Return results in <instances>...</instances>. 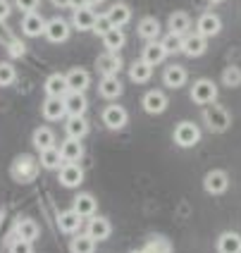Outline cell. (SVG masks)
<instances>
[{"instance_id": "obj_1", "label": "cell", "mask_w": 241, "mask_h": 253, "mask_svg": "<svg viewBox=\"0 0 241 253\" xmlns=\"http://www.w3.org/2000/svg\"><path fill=\"white\" fill-rule=\"evenodd\" d=\"M36 174H39V160H36L34 155L24 153L12 163V177L17 179V182L29 184V182L36 179Z\"/></svg>"}, {"instance_id": "obj_2", "label": "cell", "mask_w": 241, "mask_h": 253, "mask_svg": "<svg viewBox=\"0 0 241 253\" xmlns=\"http://www.w3.org/2000/svg\"><path fill=\"white\" fill-rule=\"evenodd\" d=\"M203 120H205V125L210 126L213 131H225L232 122V117L229 113L222 108V105H217V103H210V105H205V110H203Z\"/></svg>"}, {"instance_id": "obj_3", "label": "cell", "mask_w": 241, "mask_h": 253, "mask_svg": "<svg viewBox=\"0 0 241 253\" xmlns=\"http://www.w3.org/2000/svg\"><path fill=\"white\" fill-rule=\"evenodd\" d=\"M174 141L182 148H191V146H196L201 141V129L194 122H182L174 129Z\"/></svg>"}, {"instance_id": "obj_4", "label": "cell", "mask_w": 241, "mask_h": 253, "mask_svg": "<svg viewBox=\"0 0 241 253\" xmlns=\"http://www.w3.org/2000/svg\"><path fill=\"white\" fill-rule=\"evenodd\" d=\"M191 98L196 100V103H201V105H210L217 98V86L210 79H201L191 88Z\"/></svg>"}, {"instance_id": "obj_5", "label": "cell", "mask_w": 241, "mask_h": 253, "mask_svg": "<svg viewBox=\"0 0 241 253\" xmlns=\"http://www.w3.org/2000/svg\"><path fill=\"white\" fill-rule=\"evenodd\" d=\"M203 186H205V191H208V194H213V196L225 194V191H227V186H229L227 172H222V169H213V172H208V174H205V179H203Z\"/></svg>"}, {"instance_id": "obj_6", "label": "cell", "mask_w": 241, "mask_h": 253, "mask_svg": "<svg viewBox=\"0 0 241 253\" xmlns=\"http://www.w3.org/2000/svg\"><path fill=\"white\" fill-rule=\"evenodd\" d=\"M45 39L50 43H62L70 39V24L65 22V19H50V22H45Z\"/></svg>"}, {"instance_id": "obj_7", "label": "cell", "mask_w": 241, "mask_h": 253, "mask_svg": "<svg viewBox=\"0 0 241 253\" xmlns=\"http://www.w3.org/2000/svg\"><path fill=\"white\" fill-rule=\"evenodd\" d=\"M96 19H98V17H96V12H93L88 5L77 7L74 14H72V24H74V29H79V31H93Z\"/></svg>"}, {"instance_id": "obj_8", "label": "cell", "mask_w": 241, "mask_h": 253, "mask_svg": "<svg viewBox=\"0 0 241 253\" xmlns=\"http://www.w3.org/2000/svg\"><path fill=\"white\" fill-rule=\"evenodd\" d=\"M81 182H84V172H81V168L77 163H65L60 168V184L62 186L74 189V186H79Z\"/></svg>"}, {"instance_id": "obj_9", "label": "cell", "mask_w": 241, "mask_h": 253, "mask_svg": "<svg viewBox=\"0 0 241 253\" xmlns=\"http://www.w3.org/2000/svg\"><path fill=\"white\" fill-rule=\"evenodd\" d=\"M120 70H122V60H120L117 53L108 50V53H103V55L98 57V72L103 77H117Z\"/></svg>"}, {"instance_id": "obj_10", "label": "cell", "mask_w": 241, "mask_h": 253, "mask_svg": "<svg viewBox=\"0 0 241 253\" xmlns=\"http://www.w3.org/2000/svg\"><path fill=\"white\" fill-rule=\"evenodd\" d=\"M41 113H43V117H45V120H50V122H55V120H62V117L67 115L65 100H62V98H55V96H48V98L43 100Z\"/></svg>"}, {"instance_id": "obj_11", "label": "cell", "mask_w": 241, "mask_h": 253, "mask_svg": "<svg viewBox=\"0 0 241 253\" xmlns=\"http://www.w3.org/2000/svg\"><path fill=\"white\" fill-rule=\"evenodd\" d=\"M103 122L108 129H122L127 125V110L122 105H108L103 110Z\"/></svg>"}, {"instance_id": "obj_12", "label": "cell", "mask_w": 241, "mask_h": 253, "mask_svg": "<svg viewBox=\"0 0 241 253\" xmlns=\"http://www.w3.org/2000/svg\"><path fill=\"white\" fill-rule=\"evenodd\" d=\"M220 29H222V22H220V17L213 12H205L199 17V22H196V31L203 34L205 39L208 36H217L220 34Z\"/></svg>"}, {"instance_id": "obj_13", "label": "cell", "mask_w": 241, "mask_h": 253, "mask_svg": "<svg viewBox=\"0 0 241 253\" xmlns=\"http://www.w3.org/2000/svg\"><path fill=\"white\" fill-rule=\"evenodd\" d=\"M45 93L55 96V98H65L70 93V84H67V74H50L45 79Z\"/></svg>"}, {"instance_id": "obj_14", "label": "cell", "mask_w": 241, "mask_h": 253, "mask_svg": "<svg viewBox=\"0 0 241 253\" xmlns=\"http://www.w3.org/2000/svg\"><path fill=\"white\" fill-rule=\"evenodd\" d=\"M22 31L31 39H36V36L45 34V19L39 12H27L24 19H22Z\"/></svg>"}, {"instance_id": "obj_15", "label": "cell", "mask_w": 241, "mask_h": 253, "mask_svg": "<svg viewBox=\"0 0 241 253\" xmlns=\"http://www.w3.org/2000/svg\"><path fill=\"white\" fill-rule=\"evenodd\" d=\"M165 108H167V96L162 91H148L143 96V110L146 113L160 115V113H165Z\"/></svg>"}, {"instance_id": "obj_16", "label": "cell", "mask_w": 241, "mask_h": 253, "mask_svg": "<svg viewBox=\"0 0 241 253\" xmlns=\"http://www.w3.org/2000/svg\"><path fill=\"white\" fill-rule=\"evenodd\" d=\"M205 48H208V43H205V36L203 34H189L184 39V48H182V53H186L189 57H199L205 53Z\"/></svg>"}, {"instance_id": "obj_17", "label": "cell", "mask_w": 241, "mask_h": 253, "mask_svg": "<svg viewBox=\"0 0 241 253\" xmlns=\"http://www.w3.org/2000/svg\"><path fill=\"white\" fill-rule=\"evenodd\" d=\"M65 129L70 139H84L88 134V122L84 120V115H70V120L65 122Z\"/></svg>"}, {"instance_id": "obj_18", "label": "cell", "mask_w": 241, "mask_h": 253, "mask_svg": "<svg viewBox=\"0 0 241 253\" xmlns=\"http://www.w3.org/2000/svg\"><path fill=\"white\" fill-rule=\"evenodd\" d=\"M62 100H65L67 115H84L86 108H88V103H86V98H84V91H70Z\"/></svg>"}, {"instance_id": "obj_19", "label": "cell", "mask_w": 241, "mask_h": 253, "mask_svg": "<svg viewBox=\"0 0 241 253\" xmlns=\"http://www.w3.org/2000/svg\"><path fill=\"white\" fill-rule=\"evenodd\" d=\"M81 215L74 211H65V212H60V217H57V225H60V229L62 232H67V234H74V232H79V227H81Z\"/></svg>"}, {"instance_id": "obj_20", "label": "cell", "mask_w": 241, "mask_h": 253, "mask_svg": "<svg viewBox=\"0 0 241 253\" xmlns=\"http://www.w3.org/2000/svg\"><path fill=\"white\" fill-rule=\"evenodd\" d=\"M165 55H167V50H165L162 41H148V45L143 48V60L148 65H160L165 60Z\"/></svg>"}, {"instance_id": "obj_21", "label": "cell", "mask_w": 241, "mask_h": 253, "mask_svg": "<svg viewBox=\"0 0 241 253\" xmlns=\"http://www.w3.org/2000/svg\"><path fill=\"white\" fill-rule=\"evenodd\" d=\"M98 93L103 96V98H108V100L117 98V96L122 93V84H120V79H117V77H103V79H100V84H98Z\"/></svg>"}, {"instance_id": "obj_22", "label": "cell", "mask_w": 241, "mask_h": 253, "mask_svg": "<svg viewBox=\"0 0 241 253\" xmlns=\"http://www.w3.org/2000/svg\"><path fill=\"white\" fill-rule=\"evenodd\" d=\"M79 141L81 139H70V136H67V141L60 146V153L65 158V163H77V160L84 155V148H81Z\"/></svg>"}, {"instance_id": "obj_23", "label": "cell", "mask_w": 241, "mask_h": 253, "mask_svg": "<svg viewBox=\"0 0 241 253\" xmlns=\"http://www.w3.org/2000/svg\"><path fill=\"white\" fill-rule=\"evenodd\" d=\"M108 17H110L113 27H124L129 19H131V10H129L127 2H115L113 7L108 10Z\"/></svg>"}, {"instance_id": "obj_24", "label": "cell", "mask_w": 241, "mask_h": 253, "mask_svg": "<svg viewBox=\"0 0 241 253\" xmlns=\"http://www.w3.org/2000/svg\"><path fill=\"white\" fill-rule=\"evenodd\" d=\"M151 74H153V65H148L146 60H136L131 67H129V77H131V82H136V84H143V82H148L151 79Z\"/></svg>"}, {"instance_id": "obj_25", "label": "cell", "mask_w": 241, "mask_h": 253, "mask_svg": "<svg viewBox=\"0 0 241 253\" xmlns=\"http://www.w3.org/2000/svg\"><path fill=\"white\" fill-rule=\"evenodd\" d=\"M217 251L220 253H241V237L237 232H225L217 241Z\"/></svg>"}, {"instance_id": "obj_26", "label": "cell", "mask_w": 241, "mask_h": 253, "mask_svg": "<svg viewBox=\"0 0 241 253\" xmlns=\"http://www.w3.org/2000/svg\"><path fill=\"white\" fill-rule=\"evenodd\" d=\"M139 36L146 39V41H156L158 36H160V22H158L156 17H143L141 22H139Z\"/></svg>"}, {"instance_id": "obj_27", "label": "cell", "mask_w": 241, "mask_h": 253, "mask_svg": "<svg viewBox=\"0 0 241 253\" xmlns=\"http://www.w3.org/2000/svg\"><path fill=\"white\" fill-rule=\"evenodd\" d=\"M162 79H165V84L170 86V88H182L186 84V70L179 67V65H172V67L165 70Z\"/></svg>"}, {"instance_id": "obj_28", "label": "cell", "mask_w": 241, "mask_h": 253, "mask_svg": "<svg viewBox=\"0 0 241 253\" xmlns=\"http://www.w3.org/2000/svg\"><path fill=\"white\" fill-rule=\"evenodd\" d=\"M110 232H113V227H110V222H108L105 217H93V220L88 222V234H91L96 241L108 239Z\"/></svg>"}, {"instance_id": "obj_29", "label": "cell", "mask_w": 241, "mask_h": 253, "mask_svg": "<svg viewBox=\"0 0 241 253\" xmlns=\"http://www.w3.org/2000/svg\"><path fill=\"white\" fill-rule=\"evenodd\" d=\"M67 84H70V91H86L91 84V77L86 70H70L67 72Z\"/></svg>"}, {"instance_id": "obj_30", "label": "cell", "mask_w": 241, "mask_h": 253, "mask_svg": "<svg viewBox=\"0 0 241 253\" xmlns=\"http://www.w3.org/2000/svg\"><path fill=\"white\" fill-rule=\"evenodd\" d=\"M62 163H65V158H62V153H60V148H45V151H41V168L45 169H60L62 168Z\"/></svg>"}, {"instance_id": "obj_31", "label": "cell", "mask_w": 241, "mask_h": 253, "mask_svg": "<svg viewBox=\"0 0 241 253\" xmlns=\"http://www.w3.org/2000/svg\"><path fill=\"white\" fill-rule=\"evenodd\" d=\"M124 41H127V36H124V31L120 27H113L108 34H103V43H105V48L108 50H113V53H117L122 45H124Z\"/></svg>"}, {"instance_id": "obj_32", "label": "cell", "mask_w": 241, "mask_h": 253, "mask_svg": "<svg viewBox=\"0 0 241 253\" xmlns=\"http://www.w3.org/2000/svg\"><path fill=\"white\" fill-rule=\"evenodd\" d=\"M34 146H36L39 151L53 148V146H55V134H53V129H48V126H39V129L34 131Z\"/></svg>"}, {"instance_id": "obj_33", "label": "cell", "mask_w": 241, "mask_h": 253, "mask_svg": "<svg viewBox=\"0 0 241 253\" xmlns=\"http://www.w3.org/2000/svg\"><path fill=\"white\" fill-rule=\"evenodd\" d=\"M72 253H93L96 251V239L86 232V234H79V237H74L70 244Z\"/></svg>"}, {"instance_id": "obj_34", "label": "cell", "mask_w": 241, "mask_h": 253, "mask_svg": "<svg viewBox=\"0 0 241 253\" xmlns=\"http://www.w3.org/2000/svg\"><path fill=\"white\" fill-rule=\"evenodd\" d=\"M74 211L79 212L81 217H91V215H96V198L88 196V194L77 196L74 198Z\"/></svg>"}, {"instance_id": "obj_35", "label": "cell", "mask_w": 241, "mask_h": 253, "mask_svg": "<svg viewBox=\"0 0 241 253\" xmlns=\"http://www.w3.org/2000/svg\"><path fill=\"white\" fill-rule=\"evenodd\" d=\"M17 237H22V239L27 241H36L39 239V225L34 222V220H19L17 222Z\"/></svg>"}, {"instance_id": "obj_36", "label": "cell", "mask_w": 241, "mask_h": 253, "mask_svg": "<svg viewBox=\"0 0 241 253\" xmlns=\"http://www.w3.org/2000/svg\"><path fill=\"white\" fill-rule=\"evenodd\" d=\"M189 29H191V19H189V14H186V12L170 14V31H174V34H182V36H184Z\"/></svg>"}, {"instance_id": "obj_37", "label": "cell", "mask_w": 241, "mask_h": 253, "mask_svg": "<svg viewBox=\"0 0 241 253\" xmlns=\"http://www.w3.org/2000/svg\"><path fill=\"white\" fill-rule=\"evenodd\" d=\"M162 45H165V50H167V55H174V53H182V48H184V36L182 34H174L170 31L165 39H162Z\"/></svg>"}, {"instance_id": "obj_38", "label": "cell", "mask_w": 241, "mask_h": 253, "mask_svg": "<svg viewBox=\"0 0 241 253\" xmlns=\"http://www.w3.org/2000/svg\"><path fill=\"white\" fill-rule=\"evenodd\" d=\"M222 82L229 86V88H237V86H241V70L239 67H227V70L222 72Z\"/></svg>"}, {"instance_id": "obj_39", "label": "cell", "mask_w": 241, "mask_h": 253, "mask_svg": "<svg viewBox=\"0 0 241 253\" xmlns=\"http://www.w3.org/2000/svg\"><path fill=\"white\" fill-rule=\"evenodd\" d=\"M17 79V72L10 62H0V86H10Z\"/></svg>"}, {"instance_id": "obj_40", "label": "cell", "mask_w": 241, "mask_h": 253, "mask_svg": "<svg viewBox=\"0 0 241 253\" xmlns=\"http://www.w3.org/2000/svg\"><path fill=\"white\" fill-rule=\"evenodd\" d=\"M146 253H172V249H170V241H165V239H153L146 249H143Z\"/></svg>"}, {"instance_id": "obj_41", "label": "cell", "mask_w": 241, "mask_h": 253, "mask_svg": "<svg viewBox=\"0 0 241 253\" xmlns=\"http://www.w3.org/2000/svg\"><path fill=\"white\" fill-rule=\"evenodd\" d=\"M34 241H27L22 239V237H17V239L10 244V253H34V246H31Z\"/></svg>"}, {"instance_id": "obj_42", "label": "cell", "mask_w": 241, "mask_h": 253, "mask_svg": "<svg viewBox=\"0 0 241 253\" xmlns=\"http://www.w3.org/2000/svg\"><path fill=\"white\" fill-rule=\"evenodd\" d=\"M110 29H113V22H110V17H108V14H103V17H98V19H96V27H93V31H96V34H100V36H103V34H108Z\"/></svg>"}, {"instance_id": "obj_43", "label": "cell", "mask_w": 241, "mask_h": 253, "mask_svg": "<svg viewBox=\"0 0 241 253\" xmlns=\"http://www.w3.org/2000/svg\"><path fill=\"white\" fill-rule=\"evenodd\" d=\"M14 5H17L22 12H36V7H39V0H14Z\"/></svg>"}, {"instance_id": "obj_44", "label": "cell", "mask_w": 241, "mask_h": 253, "mask_svg": "<svg viewBox=\"0 0 241 253\" xmlns=\"http://www.w3.org/2000/svg\"><path fill=\"white\" fill-rule=\"evenodd\" d=\"M7 50H10L14 57L24 55V43H19L17 39H12V41H10V45H7Z\"/></svg>"}, {"instance_id": "obj_45", "label": "cell", "mask_w": 241, "mask_h": 253, "mask_svg": "<svg viewBox=\"0 0 241 253\" xmlns=\"http://www.w3.org/2000/svg\"><path fill=\"white\" fill-rule=\"evenodd\" d=\"M12 12V5H10V0H0V22L2 19H7Z\"/></svg>"}, {"instance_id": "obj_46", "label": "cell", "mask_w": 241, "mask_h": 253, "mask_svg": "<svg viewBox=\"0 0 241 253\" xmlns=\"http://www.w3.org/2000/svg\"><path fill=\"white\" fill-rule=\"evenodd\" d=\"M53 5H55V7H70L72 0H53Z\"/></svg>"}, {"instance_id": "obj_47", "label": "cell", "mask_w": 241, "mask_h": 253, "mask_svg": "<svg viewBox=\"0 0 241 253\" xmlns=\"http://www.w3.org/2000/svg\"><path fill=\"white\" fill-rule=\"evenodd\" d=\"M81 2H84V5H88V7H93V5H100L103 0H81Z\"/></svg>"}, {"instance_id": "obj_48", "label": "cell", "mask_w": 241, "mask_h": 253, "mask_svg": "<svg viewBox=\"0 0 241 253\" xmlns=\"http://www.w3.org/2000/svg\"><path fill=\"white\" fill-rule=\"evenodd\" d=\"M208 2H220V0H208Z\"/></svg>"}, {"instance_id": "obj_49", "label": "cell", "mask_w": 241, "mask_h": 253, "mask_svg": "<svg viewBox=\"0 0 241 253\" xmlns=\"http://www.w3.org/2000/svg\"><path fill=\"white\" fill-rule=\"evenodd\" d=\"M131 253H146V251H131Z\"/></svg>"}]
</instances>
